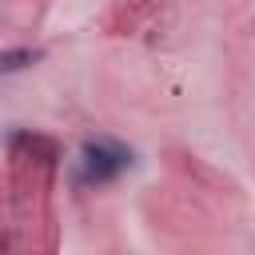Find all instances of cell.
I'll return each mask as SVG.
<instances>
[{
  "mask_svg": "<svg viewBox=\"0 0 255 255\" xmlns=\"http://www.w3.org/2000/svg\"><path fill=\"white\" fill-rule=\"evenodd\" d=\"M131 163V151L108 139H92L80 147V179L84 183H108Z\"/></svg>",
  "mask_w": 255,
  "mask_h": 255,
  "instance_id": "cell-1",
  "label": "cell"
},
{
  "mask_svg": "<svg viewBox=\"0 0 255 255\" xmlns=\"http://www.w3.org/2000/svg\"><path fill=\"white\" fill-rule=\"evenodd\" d=\"M40 52L36 48H16V52H0V72H20L28 64H36Z\"/></svg>",
  "mask_w": 255,
  "mask_h": 255,
  "instance_id": "cell-2",
  "label": "cell"
}]
</instances>
